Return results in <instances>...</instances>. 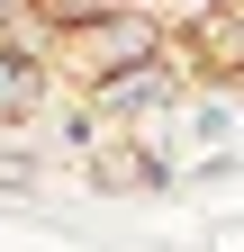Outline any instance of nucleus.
<instances>
[{
    "label": "nucleus",
    "instance_id": "1",
    "mask_svg": "<svg viewBox=\"0 0 244 252\" xmlns=\"http://www.w3.org/2000/svg\"><path fill=\"white\" fill-rule=\"evenodd\" d=\"M37 54H18V45H0V117H18V108H37Z\"/></svg>",
    "mask_w": 244,
    "mask_h": 252
},
{
    "label": "nucleus",
    "instance_id": "2",
    "mask_svg": "<svg viewBox=\"0 0 244 252\" xmlns=\"http://www.w3.org/2000/svg\"><path fill=\"white\" fill-rule=\"evenodd\" d=\"M109 0H45V18H100Z\"/></svg>",
    "mask_w": 244,
    "mask_h": 252
}]
</instances>
